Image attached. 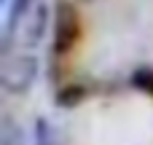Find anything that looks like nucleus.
Listing matches in <instances>:
<instances>
[{"label":"nucleus","instance_id":"f257e3e1","mask_svg":"<svg viewBox=\"0 0 153 145\" xmlns=\"http://www.w3.org/2000/svg\"><path fill=\"white\" fill-rule=\"evenodd\" d=\"M38 78V59L32 54L5 57L0 65V86L8 94H27Z\"/></svg>","mask_w":153,"mask_h":145},{"label":"nucleus","instance_id":"f03ea898","mask_svg":"<svg viewBox=\"0 0 153 145\" xmlns=\"http://www.w3.org/2000/svg\"><path fill=\"white\" fill-rule=\"evenodd\" d=\"M81 35V19L73 3L67 0H56V11H54V51L56 54H67L75 40Z\"/></svg>","mask_w":153,"mask_h":145},{"label":"nucleus","instance_id":"7ed1b4c3","mask_svg":"<svg viewBox=\"0 0 153 145\" xmlns=\"http://www.w3.org/2000/svg\"><path fill=\"white\" fill-rule=\"evenodd\" d=\"M46 22H48V5H46V3H35L32 11H30V13L24 16V22H22V32H19L22 46H38V43L43 40Z\"/></svg>","mask_w":153,"mask_h":145},{"label":"nucleus","instance_id":"20e7f679","mask_svg":"<svg viewBox=\"0 0 153 145\" xmlns=\"http://www.w3.org/2000/svg\"><path fill=\"white\" fill-rule=\"evenodd\" d=\"M32 11V0H11L8 3V16H5V38H3V48L8 46L11 35L16 32V27L24 22V16Z\"/></svg>","mask_w":153,"mask_h":145},{"label":"nucleus","instance_id":"39448f33","mask_svg":"<svg viewBox=\"0 0 153 145\" xmlns=\"http://www.w3.org/2000/svg\"><path fill=\"white\" fill-rule=\"evenodd\" d=\"M83 100H86V89H83V86H78V83L62 86V89L56 91V97H54L56 108H75V105H81Z\"/></svg>","mask_w":153,"mask_h":145},{"label":"nucleus","instance_id":"423d86ee","mask_svg":"<svg viewBox=\"0 0 153 145\" xmlns=\"http://www.w3.org/2000/svg\"><path fill=\"white\" fill-rule=\"evenodd\" d=\"M0 145H24V132L13 118H3V124H0Z\"/></svg>","mask_w":153,"mask_h":145},{"label":"nucleus","instance_id":"0eeeda50","mask_svg":"<svg viewBox=\"0 0 153 145\" xmlns=\"http://www.w3.org/2000/svg\"><path fill=\"white\" fill-rule=\"evenodd\" d=\"M132 86L153 97V70L151 67H137V70L132 73Z\"/></svg>","mask_w":153,"mask_h":145},{"label":"nucleus","instance_id":"6e6552de","mask_svg":"<svg viewBox=\"0 0 153 145\" xmlns=\"http://www.w3.org/2000/svg\"><path fill=\"white\" fill-rule=\"evenodd\" d=\"M3 3H5V0H3Z\"/></svg>","mask_w":153,"mask_h":145}]
</instances>
